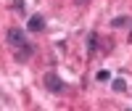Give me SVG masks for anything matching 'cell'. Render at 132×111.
I'll use <instances>...</instances> for the list:
<instances>
[{"instance_id": "6da1fadb", "label": "cell", "mask_w": 132, "mask_h": 111, "mask_svg": "<svg viewBox=\"0 0 132 111\" xmlns=\"http://www.w3.org/2000/svg\"><path fill=\"white\" fill-rule=\"evenodd\" d=\"M5 42L13 48V56H16L19 64H27L32 56H35V45L27 40V32L21 29V27H8V32H5Z\"/></svg>"}, {"instance_id": "7a4b0ae2", "label": "cell", "mask_w": 132, "mask_h": 111, "mask_svg": "<svg viewBox=\"0 0 132 111\" xmlns=\"http://www.w3.org/2000/svg\"><path fill=\"white\" fill-rule=\"evenodd\" d=\"M42 82H45V87L53 93V95H61L63 90H66V82L61 80V77L56 74V72H48L45 77H42Z\"/></svg>"}, {"instance_id": "3957f363", "label": "cell", "mask_w": 132, "mask_h": 111, "mask_svg": "<svg viewBox=\"0 0 132 111\" xmlns=\"http://www.w3.org/2000/svg\"><path fill=\"white\" fill-rule=\"evenodd\" d=\"M27 29H29V32H42V29H45V16H40V13L29 16V21H27Z\"/></svg>"}, {"instance_id": "277c9868", "label": "cell", "mask_w": 132, "mask_h": 111, "mask_svg": "<svg viewBox=\"0 0 132 111\" xmlns=\"http://www.w3.org/2000/svg\"><path fill=\"white\" fill-rule=\"evenodd\" d=\"M98 50V32H90V35H87V53H95Z\"/></svg>"}, {"instance_id": "5b68a950", "label": "cell", "mask_w": 132, "mask_h": 111, "mask_svg": "<svg viewBox=\"0 0 132 111\" xmlns=\"http://www.w3.org/2000/svg\"><path fill=\"white\" fill-rule=\"evenodd\" d=\"M127 24H129V16H116V19H111V27H114V29L127 27Z\"/></svg>"}, {"instance_id": "8992f818", "label": "cell", "mask_w": 132, "mask_h": 111, "mask_svg": "<svg viewBox=\"0 0 132 111\" xmlns=\"http://www.w3.org/2000/svg\"><path fill=\"white\" fill-rule=\"evenodd\" d=\"M111 87H114L116 93H124V90H127V82H124V80H114V85H111Z\"/></svg>"}, {"instance_id": "52a82bcc", "label": "cell", "mask_w": 132, "mask_h": 111, "mask_svg": "<svg viewBox=\"0 0 132 111\" xmlns=\"http://www.w3.org/2000/svg\"><path fill=\"white\" fill-rule=\"evenodd\" d=\"M95 80H98V82H108V80H111V74H108L106 69H101V72L95 74Z\"/></svg>"}, {"instance_id": "ba28073f", "label": "cell", "mask_w": 132, "mask_h": 111, "mask_svg": "<svg viewBox=\"0 0 132 111\" xmlns=\"http://www.w3.org/2000/svg\"><path fill=\"white\" fill-rule=\"evenodd\" d=\"M13 11H19V13H24V11H27V5L21 3V0H16V3H13Z\"/></svg>"}, {"instance_id": "9c48e42d", "label": "cell", "mask_w": 132, "mask_h": 111, "mask_svg": "<svg viewBox=\"0 0 132 111\" xmlns=\"http://www.w3.org/2000/svg\"><path fill=\"white\" fill-rule=\"evenodd\" d=\"M77 3H87V0H77Z\"/></svg>"}, {"instance_id": "30bf717a", "label": "cell", "mask_w": 132, "mask_h": 111, "mask_svg": "<svg viewBox=\"0 0 132 111\" xmlns=\"http://www.w3.org/2000/svg\"><path fill=\"white\" fill-rule=\"evenodd\" d=\"M129 42H132V32H129Z\"/></svg>"}]
</instances>
